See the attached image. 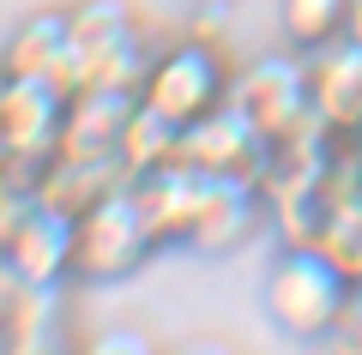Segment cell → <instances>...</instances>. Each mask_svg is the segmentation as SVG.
Listing matches in <instances>:
<instances>
[{"instance_id":"obj_1","label":"cell","mask_w":362,"mask_h":355,"mask_svg":"<svg viewBox=\"0 0 362 355\" xmlns=\"http://www.w3.org/2000/svg\"><path fill=\"white\" fill-rule=\"evenodd\" d=\"M356 283L320 253V247H278V259L259 277V313L272 319V331H284L296 343H314L338 325V313L350 307Z\"/></svg>"},{"instance_id":"obj_2","label":"cell","mask_w":362,"mask_h":355,"mask_svg":"<svg viewBox=\"0 0 362 355\" xmlns=\"http://www.w3.org/2000/svg\"><path fill=\"white\" fill-rule=\"evenodd\" d=\"M163 253L157 229L145 223L133 187L103 193L97 205L73 217V283H127Z\"/></svg>"},{"instance_id":"obj_3","label":"cell","mask_w":362,"mask_h":355,"mask_svg":"<svg viewBox=\"0 0 362 355\" xmlns=\"http://www.w3.org/2000/svg\"><path fill=\"white\" fill-rule=\"evenodd\" d=\"M230 78L235 73L223 66L211 37H181L169 49H151V61L139 73V102L157 109L163 121H175V127H194V121H206L211 109L230 102Z\"/></svg>"},{"instance_id":"obj_4","label":"cell","mask_w":362,"mask_h":355,"mask_svg":"<svg viewBox=\"0 0 362 355\" xmlns=\"http://www.w3.org/2000/svg\"><path fill=\"white\" fill-rule=\"evenodd\" d=\"M66 13H73L78 85H127V90H139V73L151 61V49H145V25L133 13V0H78Z\"/></svg>"},{"instance_id":"obj_5","label":"cell","mask_w":362,"mask_h":355,"mask_svg":"<svg viewBox=\"0 0 362 355\" xmlns=\"http://www.w3.org/2000/svg\"><path fill=\"white\" fill-rule=\"evenodd\" d=\"M230 109L242 114L247 127H259L272 145L290 139V133H302L314 121L308 109V66H302V49L290 54H259V61H247L242 73L230 78Z\"/></svg>"},{"instance_id":"obj_6","label":"cell","mask_w":362,"mask_h":355,"mask_svg":"<svg viewBox=\"0 0 362 355\" xmlns=\"http://www.w3.org/2000/svg\"><path fill=\"white\" fill-rule=\"evenodd\" d=\"M187 169H194V163H187ZM259 217H266V199H259L254 187H235V181L199 175L194 205H187V217H181L175 247L223 259V253H235V247H247V241H254Z\"/></svg>"},{"instance_id":"obj_7","label":"cell","mask_w":362,"mask_h":355,"mask_svg":"<svg viewBox=\"0 0 362 355\" xmlns=\"http://www.w3.org/2000/svg\"><path fill=\"white\" fill-rule=\"evenodd\" d=\"M266 157H272V139L259 127H247L230 102L181 133V163H194L199 175L235 181V187H254V193H259V181H266Z\"/></svg>"},{"instance_id":"obj_8","label":"cell","mask_w":362,"mask_h":355,"mask_svg":"<svg viewBox=\"0 0 362 355\" xmlns=\"http://www.w3.org/2000/svg\"><path fill=\"white\" fill-rule=\"evenodd\" d=\"M0 265L30 289H61L73 283V211L42 199L0 235Z\"/></svg>"},{"instance_id":"obj_9","label":"cell","mask_w":362,"mask_h":355,"mask_svg":"<svg viewBox=\"0 0 362 355\" xmlns=\"http://www.w3.org/2000/svg\"><path fill=\"white\" fill-rule=\"evenodd\" d=\"M133 102H139V90H127V85H78L73 97H66L54 157H78V163H121V133H127ZM121 169H127V163H121Z\"/></svg>"},{"instance_id":"obj_10","label":"cell","mask_w":362,"mask_h":355,"mask_svg":"<svg viewBox=\"0 0 362 355\" xmlns=\"http://www.w3.org/2000/svg\"><path fill=\"white\" fill-rule=\"evenodd\" d=\"M61 114L66 97L42 78H18L0 66V157H30L49 163L61 145Z\"/></svg>"},{"instance_id":"obj_11","label":"cell","mask_w":362,"mask_h":355,"mask_svg":"<svg viewBox=\"0 0 362 355\" xmlns=\"http://www.w3.org/2000/svg\"><path fill=\"white\" fill-rule=\"evenodd\" d=\"M0 66L18 78H42L61 97L78 90V66H73V13L66 6H37L30 18H18L13 37L0 42Z\"/></svg>"},{"instance_id":"obj_12","label":"cell","mask_w":362,"mask_h":355,"mask_svg":"<svg viewBox=\"0 0 362 355\" xmlns=\"http://www.w3.org/2000/svg\"><path fill=\"white\" fill-rule=\"evenodd\" d=\"M308 66V109L326 133H362V37H332L302 54Z\"/></svg>"},{"instance_id":"obj_13","label":"cell","mask_w":362,"mask_h":355,"mask_svg":"<svg viewBox=\"0 0 362 355\" xmlns=\"http://www.w3.org/2000/svg\"><path fill=\"white\" fill-rule=\"evenodd\" d=\"M181 133L175 121H163L157 109H145V102H133L127 114V133H121V163H127V175H145V169H163L181 157Z\"/></svg>"},{"instance_id":"obj_14","label":"cell","mask_w":362,"mask_h":355,"mask_svg":"<svg viewBox=\"0 0 362 355\" xmlns=\"http://www.w3.org/2000/svg\"><path fill=\"white\" fill-rule=\"evenodd\" d=\"M278 30L290 49H320L350 30V0H278Z\"/></svg>"},{"instance_id":"obj_15","label":"cell","mask_w":362,"mask_h":355,"mask_svg":"<svg viewBox=\"0 0 362 355\" xmlns=\"http://www.w3.org/2000/svg\"><path fill=\"white\" fill-rule=\"evenodd\" d=\"M78 355H157V343L145 331H133V325H109L90 343H78Z\"/></svg>"},{"instance_id":"obj_16","label":"cell","mask_w":362,"mask_h":355,"mask_svg":"<svg viewBox=\"0 0 362 355\" xmlns=\"http://www.w3.org/2000/svg\"><path fill=\"white\" fill-rule=\"evenodd\" d=\"M320 355H362V289L350 295V307L338 313V325L320 337Z\"/></svg>"},{"instance_id":"obj_17","label":"cell","mask_w":362,"mask_h":355,"mask_svg":"<svg viewBox=\"0 0 362 355\" xmlns=\"http://www.w3.org/2000/svg\"><path fill=\"white\" fill-rule=\"evenodd\" d=\"M169 355H230V349H223V343H206V337H199V343H181V349H169Z\"/></svg>"},{"instance_id":"obj_18","label":"cell","mask_w":362,"mask_h":355,"mask_svg":"<svg viewBox=\"0 0 362 355\" xmlns=\"http://www.w3.org/2000/svg\"><path fill=\"white\" fill-rule=\"evenodd\" d=\"M350 37H362V0H350Z\"/></svg>"},{"instance_id":"obj_19","label":"cell","mask_w":362,"mask_h":355,"mask_svg":"<svg viewBox=\"0 0 362 355\" xmlns=\"http://www.w3.org/2000/svg\"><path fill=\"white\" fill-rule=\"evenodd\" d=\"M181 6H218V0H181Z\"/></svg>"}]
</instances>
